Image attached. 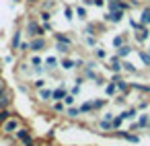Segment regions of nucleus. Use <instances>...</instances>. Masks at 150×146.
Segmentation results:
<instances>
[{"label":"nucleus","instance_id":"nucleus-36","mask_svg":"<svg viewBox=\"0 0 150 146\" xmlns=\"http://www.w3.org/2000/svg\"><path fill=\"white\" fill-rule=\"evenodd\" d=\"M80 113H95L93 111V101H84L80 105Z\"/></svg>","mask_w":150,"mask_h":146},{"label":"nucleus","instance_id":"nucleus-24","mask_svg":"<svg viewBox=\"0 0 150 146\" xmlns=\"http://www.w3.org/2000/svg\"><path fill=\"white\" fill-rule=\"evenodd\" d=\"M91 101H93V111L95 113L107 107V99H91Z\"/></svg>","mask_w":150,"mask_h":146},{"label":"nucleus","instance_id":"nucleus-20","mask_svg":"<svg viewBox=\"0 0 150 146\" xmlns=\"http://www.w3.org/2000/svg\"><path fill=\"white\" fill-rule=\"evenodd\" d=\"M119 91H117V84L113 82V80H109V82H105V95L107 97H115Z\"/></svg>","mask_w":150,"mask_h":146},{"label":"nucleus","instance_id":"nucleus-7","mask_svg":"<svg viewBox=\"0 0 150 146\" xmlns=\"http://www.w3.org/2000/svg\"><path fill=\"white\" fill-rule=\"evenodd\" d=\"M11 103H13V93L8 89H2V91H0V109L11 107Z\"/></svg>","mask_w":150,"mask_h":146},{"label":"nucleus","instance_id":"nucleus-13","mask_svg":"<svg viewBox=\"0 0 150 146\" xmlns=\"http://www.w3.org/2000/svg\"><path fill=\"white\" fill-rule=\"evenodd\" d=\"M109 70H111V72H121V70H123L121 58H117V56H111V58H109Z\"/></svg>","mask_w":150,"mask_h":146},{"label":"nucleus","instance_id":"nucleus-43","mask_svg":"<svg viewBox=\"0 0 150 146\" xmlns=\"http://www.w3.org/2000/svg\"><path fill=\"white\" fill-rule=\"evenodd\" d=\"M138 130H142L140 123L138 121H129V132H138Z\"/></svg>","mask_w":150,"mask_h":146},{"label":"nucleus","instance_id":"nucleus-32","mask_svg":"<svg viewBox=\"0 0 150 146\" xmlns=\"http://www.w3.org/2000/svg\"><path fill=\"white\" fill-rule=\"evenodd\" d=\"M13 115V111H11V107H4V109H0V125H2L8 117Z\"/></svg>","mask_w":150,"mask_h":146},{"label":"nucleus","instance_id":"nucleus-25","mask_svg":"<svg viewBox=\"0 0 150 146\" xmlns=\"http://www.w3.org/2000/svg\"><path fill=\"white\" fill-rule=\"evenodd\" d=\"M138 58L142 60V64H144L146 68H150V52H146V50H138Z\"/></svg>","mask_w":150,"mask_h":146},{"label":"nucleus","instance_id":"nucleus-8","mask_svg":"<svg viewBox=\"0 0 150 146\" xmlns=\"http://www.w3.org/2000/svg\"><path fill=\"white\" fill-rule=\"evenodd\" d=\"M134 35H136V37H134L136 43H144V41L148 43V39H150V29H148V27H142L140 31H134Z\"/></svg>","mask_w":150,"mask_h":146},{"label":"nucleus","instance_id":"nucleus-53","mask_svg":"<svg viewBox=\"0 0 150 146\" xmlns=\"http://www.w3.org/2000/svg\"><path fill=\"white\" fill-rule=\"evenodd\" d=\"M13 2H21V0H13Z\"/></svg>","mask_w":150,"mask_h":146},{"label":"nucleus","instance_id":"nucleus-22","mask_svg":"<svg viewBox=\"0 0 150 146\" xmlns=\"http://www.w3.org/2000/svg\"><path fill=\"white\" fill-rule=\"evenodd\" d=\"M97 128L99 130H103V132H113V123H111V119H99L97 121Z\"/></svg>","mask_w":150,"mask_h":146},{"label":"nucleus","instance_id":"nucleus-37","mask_svg":"<svg viewBox=\"0 0 150 146\" xmlns=\"http://www.w3.org/2000/svg\"><path fill=\"white\" fill-rule=\"evenodd\" d=\"M62 101L66 103V107H70V105H74V103H76V95H72V93H66V97H64Z\"/></svg>","mask_w":150,"mask_h":146},{"label":"nucleus","instance_id":"nucleus-4","mask_svg":"<svg viewBox=\"0 0 150 146\" xmlns=\"http://www.w3.org/2000/svg\"><path fill=\"white\" fill-rule=\"evenodd\" d=\"M123 17H125V11L123 9H115V11H107L105 17H103V21L109 23V25H117V23H121Z\"/></svg>","mask_w":150,"mask_h":146},{"label":"nucleus","instance_id":"nucleus-52","mask_svg":"<svg viewBox=\"0 0 150 146\" xmlns=\"http://www.w3.org/2000/svg\"><path fill=\"white\" fill-rule=\"evenodd\" d=\"M0 136H2V125H0Z\"/></svg>","mask_w":150,"mask_h":146},{"label":"nucleus","instance_id":"nucleus-10","mask_svg":"<svg viewBox=\"0 0 150 146\" xmlns=\"http://www.w3.org/2000/svg\"><path fill=\"white\" fill-rule=\"evenodd\" d=\"M66 82H60V86H56L54 89V93H52V101H62L64 97H66Z\"/></svg>","mask_w":150,"mask_h":146},{"label":"nucleus","instance_id":"nucleus-26","mask_svg":"<svg viewBox=\"0 0 150 146\" xmlns=\"http://www.w3.org/2000/svg\"><path fill=\"white\" fill-rule=\"evenodd\" d=\"M64 19H66V21H74V19H76L74 6H70V4H66V6H64Z\"/></svg>","mask_w":150,"mask_h":146},{"label":"nucleus","instance_id":"nucleus-29","mask_svg":"<svg viewBox=\"0 0 150 146\" xmlns=\"http://www.w3.org/2000/svg\"><path fill=\"white\" fill-rule=\"evenodd\" d=\"M93 56H95L97 60H105V58H107V50L101 47V45H97V47L93 50Z\"/></svg>","mask_w":150,"mask_h":146},{"label":"nucleus","instance_id":"nucleus-15","mask_svg":"<svg viewBox=\"0 0 150 146\" xmlns=\"http://www.w3.org/2000/svg\"><path fill=\"white\" fill-rule=\"evenodd\" d=\"M56 50L60 56H70L72 54V43H62V41H56Z\"/></svg>","mask_w":150,"mask_h":146},{"label":"nucleus","instance_id":"nucleus-30","mask_svg":"<svg viewBox=\"0 0 150 146\" xmlns=\"http://www.w3.org/2000/svg\"><path fill=\"white\" fill-rule=\"evenodd\" d=\"M97 29H99V25L86 23V25H84V29H82V33H84V35H97Z\"/></svg>","mask_w":150,"mask_h":146},{"label":"nucleus","instance_id":"nucleus-47","mask_svg":"<svg viewBox=\"0 0 150 146\" xmlns=\"http://www.w3.org/2000/svg\"><path fill=\"white\" fill-rule=\"evenodd\" d=\"M39 146H56V144H54V142H41Z\"/></svg>","mask_w":150,"mask_h":146},{"label":"nucleus","instance_id":"nucleus-1","mask_svg":"<svg viewBox=\"0 0 150 146\" xmlns=\"http://www.w3.org/2000/svg\"><path fill=\"white\" fill-rule=\"evenodd\" d=\"M23 33H25V37H39V35H45V29H43V25H41V21H37V19H27L25 21V27H23Z\"/></svg>","mask_w":150,"mask_h":146},{"label":"nucleus","instance_id":"nucleus-40","mask_svg":"<svg viewBox=\"0 0 150 146\" xmlns=\"http://www.w3.org/2000/svg\"><path fill=\"white\" fill-rule=\"evenodd\" d=\"M129 27H132L134 31H140V29H142V27H146V25H142L140 21H132V19H129Z\"/></svg>","mask_w":150,"mask_h":146},{"label":"nucleus","instance_id":"nucleus-12","mask_svg":"<svg viewBox=\"0 0 150 146\" xmlns=\"http://www.w3.org/2000/svg\"><path fill=\"white\" fill-rule=\"evenodd\" d=\"M52 93H54V89L43 86V89H39V91H37V97H39V101H41V103H50V101H52Z\"/></svg>","mask_w":150,"mask_h":146},{"label":"nucleus","instance_id":"nucleus-5","mask_svg":"<svg viewBox=\"0 0 150 146\" xmlns=\"http://www.w3.org/2000/svg\"><path fill=\"white\" fill-rule=\"evenodd\" d=\"M29 47H31V52H43V50L47 47V39H45V35L31 37V39H29Z\"/></svg>","mask_w":150,"mask_h":146},{"label":"nucleus","instance_id":"nucleus-28","mask_svg":"<svg viewBox=\"0 0 150 146\" xmlns=\"http://www.w3.org/2000/svg\"><path fill=\"white\" fill-rule=\"evenodd\" d=\"M50 109H52L54 113H64V111H66V103H64V101H54Z\"/></svg>","mask_w":150,"mask_h":146},{"label":"nucleus","instance_id":"nucleus-17","mask_svg":"<svg viewBox=\"0 0 150 146\" xmlns=\"http://www.w3.org/2000/svg\"><path fill=\"white\" fill-rule=\"evenodd\" d=\"M123 43H127V35H125V33H119V35H115V37L111 39V45H113V50L121 47Z\"/></svg>","mask_w":150,"mask_h":146},{"label":"nucleus","instance_id":"nucleus-3","mask_svg":"<svg viewBox=\"0 0 150 146\" xmlns=\"http://www.w3.org/2000/svg\"><path fill=\"white\" fill-rule=\"evenodd\" d=\"M13 138H15V142H19V144H27V142L33 140V132H31V128L21 125V128L13 134Z\"/></svg>","mask_w":150,"mask_h":146},{"label":"nucleus","instance_id":"nucleus-18","mask_svg":"<svg viewBox=\"0 0 150 146\" xmlns=\"http://www.w3.org/2000/svg\"><path fill=\"white\" fill-rule=\"evenodd\" d=\"M142 25H146V27H150V6H144L142 9V13H140V19H138Z\"/></svg>","mask_w":150,"mask_h":146},{"label":"nucleus","instance_id":"nucleus-21","mask_svg":"<svg viewBox=\"0 0 150 146\" xmlns=\"http://www.w3.org/2000/svg\"><path fill=\"white\" fill-rule=\"evenodd\" d=\"M64 115H66V117H70V119H76V117H78V115H82V113H80V107H74V105H70V107H66Z\"/></svg>","mask_w":150,"mask_h":146},{"label":"nucleus","instance_id":"nucleus-41","mask_svg":"<svg viewBox=\"0 0 150 146\" xmlns=\"http://www.w3.org/2000/svg\"><path fill=\"white\" fill-rule=\"evenodd\" d=\"M19 52H21L23 56H25L27 52H31V47H29V41H23V43H21V47H19Z\"/></svg>","mask_w":150,"mask_h":146},{"label":"nucleus","instance_id":"nucleus-38","mask_svg":"<svg viewBox=\"0 0 150 146\" xmlns=\"http://www.w3.org/2000/svg\"><path fill=\"white\" fill-rule=\"evenodd\" d=\"M97 41H99L97 35H86V37H84V43L91 45V47H97Z\"/></svg>","mask_w":150,"mask_h":146},{"label":"nucleus","instance_id":"nucleus-51","mask_svg":"<svg viewBox=\"0 0 150 146\" xmlns=\"http://www.w3.org/2000/svg\"><path fill=\"white\" fill-rule=\"evenodd\" d=\"M148 52H150V39H148Z\"/></svg>","mask_w":150,"mask_h":146},{"label":"nucleus","instance_id":"nucleus-33","mask_svg":"<svg viewBox=\"0 0 150 146\" xmlns=\"http://www.w3.org/2000/svg\"><path fill=\"white\" fill-rule=\"evenodd\" d=\"M27 62H29L31 66H39V64H43V60H41V56H39V54H31V56L27 58Z\"/></svg>","mask_w":150,"mask_h":146},{"label":"nucleus","instance_id":"nucleus-50","mask_svg":"<svg viewBox=\"0 0 150 146\" xmlns=\"http://www.w3.org/2000/svg\"><path fill=\"white\" fill-rule=\"evenodd\" d=\"M148 130H150V117H148Z\"/></svg>","mask_w":150,"mask_h":146},{"label":"nucleus","instance_id":"nucleus-9","mask_svg":"<svg viewBox=\"0 0 150 146\" xmlns=\"http://www.w3.org/2000/svg\"><path fill=\"white\" fill-rule=\"evenodd\" d=\"M74 68H76V62H74L72 58L64 56V58L60 60V70H64V72H72Z\"/></svg>","mask_w":150,"mask_h":146},{"label":"nucleus","instance_id":"nucleus-11","mask_svg":"<svg viewBox=\"0 0 150 146\" xmlns=\"http://www.w3.org/2000/svg\"><path fill=\"white\" fill-rule=\"evenodd\" d=\"M43 64L47 66V70H50V74H52V72H56V70L60 68V60H58L56 56H47V58L43 60Z\"/></svg>","mask_w":150,"mask_h":146},{"label":"nucleus","instance_id":"nucleus-35","mask_svg":"<svg viewBox=\"0 0 150 146\" xmlns=\"http://www.w3.org/2000/svg\"><path fill=\"white\" fill-rule=\"evenodd\" d=\"M148 117H150V113H142V115H138V123H140L142 130H148Z\"/></svg>","mask_w":150,"mask_h":146},{"label":"nucleus","instance_id":"nucleus-34","mask_svg":"<svg viewBox=\"0 0 150 146\" xmlns=\"http://www.w3.org/2000/svg\"><path fill=\"white\" fill-rule=\"evenodd\" d=\"M121 64H123V72H127V74H138V68H136L132 62H123V60H121Z\"/></svg>","mask_w":150,"mask_h":146},{"label":"nucleus","instance_id":"nucleus-2","mask_svg":"<svg viewBox=\"0 0 150 146\" xmlns=\"http://www.w3.org/2000/svg\"><path fill=\"white\" fill-rule=\"evenodd\" d=\"M21 125H23V123H21V119H19L17 115H11V117L2 123V134H4V136H13Z\"/></svg>","mask_w":150,"mask_h":146},{"label":"nucleus","instance_id":"nucleus-16","mask_svg":"<svg viewBox=\"0 0 150 146\" xmlns=\"http://www.w3.org/2000/svg\"><path fill=\"white\" fill-rule=\"evenodd\" d=\"M129 52H134V47H132L129 43H123L121 47H117V50H115V56H117V58H121V60H125V58L129 56Z\"/></svg>","mask_w":150,"mask_h":146},{"label":"nucleus","instance_id":"nucleus-14","mask_svg":"<svg viewBox=\"0 0 150 146\" xmlns=\"http://www.w3.org/2000/svg\"><path fill=\"white\" fill-rule=\"evenodd\" d=\"M119 115L123 117V121H134V119L138 117V107H129V109H123V111H121Z\"/></svg>","mask_w":150,"mask_h":146},{"label":"nucleus","instance_id":"nucleus-44","mask_svg":"<svg viewBox=\"0 0 150 146\" xmlns=\"http://www.w3.org/2000/svg\"><path fill=\"white\" fill-rule=\"evenodd\" d=\"M148 103H150V101H146V99H142V101L138 103V109H146V107H148Z\"/></svg>","mask_w":150,"mask_h":146},{"label":"nucleus","instance_id":"nucleus-46","mask_svg":"<svg viewBox=\"0 0 150 146\" xmlns=\"http://www.w3.org/2000/svg\"><path fill=\"white\" fill-rule=\"evenodd\" d=\"M23 146H39V144H37L35 140H31V142H27V144H23Z\"/></svg>","mask_w":150,"mask_h":146},{"label":"nucleus","instance_id":"nucleus-27","mask_svg":"<svg viewBox=\"0 0 150 146\" xmlns=\"http://www.w3.org/2000/svg\"><path fill=\"white\" fill-rule=\"evenodd\" d=\"M54 39L56 41H62V43H72L74 45V41H72V37L68 33H54Z\"/></svg>","mask_w":150,"mask_h":146},{"label":"nucleus","instance_id":"nucleus-48","mask_svg":"<svg viewBox=\"0 0 150 146\" xmlns=\"http://www.w3.org/2000/svg\"><path fill=\"white\" fill-rule=\"evenodd\" d=\"M2 89H6V82H4L2 78H0V91H2Z\"/></svg>","mask_w":150,"mask_h":146},{"label":"nucleus","instance_id":"nucleus-39","mask_svg":"<svg viewBox=\"0 0 150 146\" xmlns=\"http://www.w3.org/2000/svg\"><path fill=\"white\" fill-rule=\"evenodd\" d=\"M111 123H113V130H119L121 123H123V117H121V115H115V117L111 119Z\"/></svg>","mask_w":150,"mask_h":146},{"label":"nucleus","instance_id":"nucleus-49","mask_svg":"<svg viewBox=\"0 0 150 146\" xmlns=\"http://www.w3.org/2000/svg\"><path fill=\"white\" fill-rule=\"evenodd\" d=\"M27 2H31V4H33V2H39V0H27Z\"/></svg>","mask_w":150,"mask_h":146},{"label":"nucleus","instance_id":"nucleus-45","mask_svg":"<svg viewBox=\"0 0 150 146\" xmlns=\"http://www.w3.org/2000/svg\"><path fill=\"white\" fill-rule=\"evenodd\" d=\"M101 117H103V119H113V117H115V115H113V113H109V111H107V113H103V115H101Z\"/></svg>","mask_w":150,"mask_h":146},{"label":"nucleus","instance_id":"nucleus-31","mask_svg":"<svg viewBox=\"0 0 150 146\" xmlns=\"http://www.w3.org/2000/svg\"><path fill=\"white\" fill-rule=\"evenodd\" d=\"M43 86H45V78H43V76H39V78H33V80H31V89L39 91V89H43Z\"/></svg>","mask_w":150,"mask_h":146},{"label":"nucleus","instance_id":"nucleus-23","mask_svg":"<svg viewBox=\"0 0 150 146\" xmlns=\"http://www.w3.org/2000/svg\"><path fill=\"white\" fill-rule=\"evenodd\" d=\"M58 9V0H43L41 2V6H39V11H56Z\"/></svg>","mask_w":150,"mask_h":146},{"label":"nucleus","instance_id":"nucleus-42","mask_svg":"<svg viewBox=\"0 0 150 146\" xmlns=\"http://www.w3.org/2000/svg\"><path fill=\"white\" fill-rule=\"evenodd\" d=\"M80 91H82V86H80V84H78V82H76V84H74V86H70V91H68V93H72V95H78V93H80Z\"/></svg>","mask_w":150,"mask_h":146},{"label":"nucleus","instance_id":"nucleus-6","mask_svg":"<svg viewBox=\"0 0 150 146\" xmlns=\"http://www.w3.org/2000/svg\"><path fill=\"white\" fill-rule=\"evenodd\" d=\"M23 29H17L15 33H13V37H11V50L13 52H17L19 47H21V43H23Z\"/></svg>","mask_w":150,"mask_h":146},{"label":"nucleus","instance_id":"nucleus-19","mask_svg":"<svg viewBox=\"0 0 150 146\" xmlns=\"http://www.w3.org/2000/svg\"><path fill=\"white\" fill-rule=\"evenodd\" d=\"M74 13H76V19H78V21H82V23L88 21V13H86L84 6H74Z\"/></svg>","mask_w":150,"mask_h":146}]
</instances>
